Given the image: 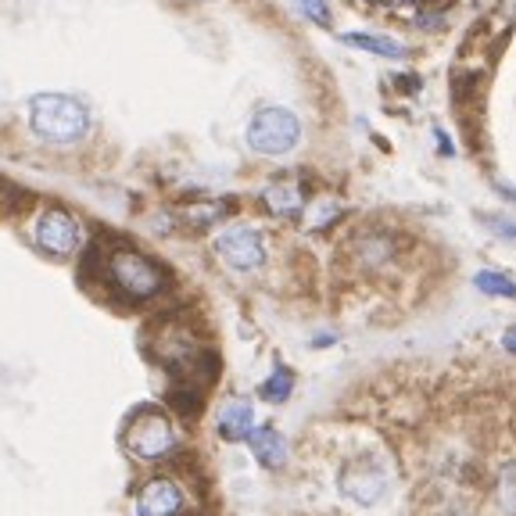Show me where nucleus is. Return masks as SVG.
Returning <instances> with one entry per match:
<instances>
[{
    "instance_id": "obj_11",
    "label": "nucleus",
    "mask_w": 516,
    "mask_h": 516,
    "mask_svg": "<svg viewBox=\"0 0 516 516\" xmlns=\"http://www.w3.org/2000/svg\"><path fill=\"white\" fill-rule=\"evenodd\" d=\"M301 187L298 183H287V180H280V183H273V187L266 190V205L273 208L276 215H294L301 208Z\"/></svg>"
},
{
    "instance_id": "obj_13",
    "label": "nucleus",
    "mask_w": 516,
    "mask_h": 516,
    "mask_svg": "<svg viewBox=\"0 0 516 516\" xmlns=\"http://www.w3.org/2000/svg\"><path fill=\"white\" fill-rule=\"evenodd\" d=\"M477 287H481L484 294H499V298H513V294H516L513 280H509L506 273H495V269H488V273H477Z\"/></svg>"
},
{
    "instance_id": "obj_9",
    "label": "nucleus",
    "mask_w": 516,
    "mask_h": 516,
    "mask_svg": "<svg viewBox=\"0 0 516 516\" xmlns=\"http://www.w3.org/2000/svg\"><path fill=\"white\" fill-rule=\"evenodd\" d=\"M255 430V416H251V405L244 398H233L223 405L219 413V438L223 441H244Z\"/></svg>"
},
{
    "instance_id": "obj_4",
    "label": "nucleus",
    "mask_w": 516,
    "mask_h": 516,
    "mask_svg": "<svg viewBox=\"0 0 516 516\" xmlns=\"http://www.w3.org/2000/svg\"><path fill=\"white\" fill-rule=\"evenodd\" d=\"M301 137V122L287 108H262L248 126V144L258 155H287Z\"/></svg>"
},
{
    "instance_id": "obj_17",
    "label": "nucleus",
    "mask_w": 516,
    "mask_h": 516,
    "mask_svg": "<svg viewBox=\"0 0 516 516\" xmlns=\"http://www.w3.org/2000/svg\"><path fill=\"white\" fill-rule=\"evenodd\" d=\"M509 484H513V466L502 470V509H506V513H509V506H513V499H509Z\"/></svg>"
},
{
    "instance_id": "obj_10",
    "label": "nucleus",
    "mask_w": 516,
    "mask_h": 516,
    "mask_svg": "<svg viewBox=\"0 0 516 516\" xmlns=\"http://www.w3.org/2000/svg\"><path fill=\"white\" fill-rule=\"evenodd\" d=\"M251 438V448H255V459L262 466H280L287 459V441L276 434L273 427H258L248 434Z\"/></svg>"
},
{
    "instance_id": "obj_1",
    "label": "nucleus",
    "mask_w": 516,
    "mask_h": 516,
    "mask_svg": "<svg viewBox=\"0 0 516 516\" xmlns=\"http://www.w3.org/2000/svg\"><path fill=\"white\" fill-rule=\"evenodd\" d=\"M29 122H33L36 137L51 140V144H76L90 129L86 108L69 94H36L29 101Z\"/></svg>"
},
{
    "instance_id": "obj_2",
    "label": "nucleus",
    "mask_w": 516,
    "mask_h": 516,
    "mask_svg": "<svg viewBox=\"0 0 516 516\" xmlns=\"http://www.w3.org/2000/svg\"><path fill=\"white\" fill-rule=\"evenodd\" d=\"M122 445H126L129 456L140 459V463H158V459L176 452L180 438H176V427H172V420L165 413H158V409H140V413L126 423V430H122Z\"/></svg>"
},
{
    "instance_id": "obj_12",
    "label": "nucleus",
    "mask_w": 516,
    "mask_h": 516,
    "mask_svg": "<svg viewBox=\"0 0 516 516\" xmlns=\"http://www.w3.org/2000/svg\"><path fill=\"white\" fill-rule=\"evenodd\" d=\"M344 43H352V47H362V51L384 54V58H402V54H405L402 43L384 40V36H370V33H344Z\"/></svg>"
},
{
    "instance_id": "obj_3",
    "label": "nucleus",
    "mask_w": 516,
    "mask_h": 516,
    "mask_svg": "<svg viewBox=\"0 0 516 516\" xmlns=\"http://www.w3.org/2000/svg\"><path fill=\"white\" fill-rule=\"evenodd\" d=\"M104 273L126 298H151L165 287V269L155 258L133 248H115L104 255Z\"/></svg>"
},
{
    "instance_id": "obj_19",
    "label": "nucleus",
    "mask_w": 516,
    "mask_h": 516,
    "mask_svg": "<svg viewBox=\"0 0 516 516\" xmlns=\"http://www.w3.org/2000/svg\"><path fill=\"white\" fill-rule=\"evenodd\" d=\"M377 4H387V0H377Z\"/></svg>"
},
{
    "instance_id": "obj_7",
    "label": "nucleus",
    "mask_w": 516,
    "mask_h": 516,
    "mask_svg": "<svg viewBox=\"0 0 516 516\" xmlns=\"http://www.w3.org/2000/svg\"><path fill=\"white\" fill-rule=\"evenodd\" d=\"M79 241V226L65 208H51V212L40 215L36 223V244H40L47 255H69Z\"/></svg>"
},
{
    "instance_id": "obj_8",
    "label": "nucleus",
    "mask_w": 516,
    "mask_h": 516,
    "mask_svg": "<svg viewBox=\"0 0 516 516\" xmlns=\"http://www.w3.org/2000/svg\"><path fill=\"white\" fill-rule=\"evenodd\" d=\"M183 513V495L180 488L165 477L144 484L137 495V516H180Z\"/></svg>"
},
{
    "instance_id": "obj_16",
    "label": "nucleus",
    "mask_w": 516,
    "mask_h": 516,
    "mask_svg": "<svg viewBox=\"0 0 516 516\" xmlns=\"http://www.w3.org/2000/svg\"><path fill=\"white\" fill-rule=\"evenodd\" d=\"M291 4H294V8H298L305 18L319 22V26H330V8H327V0H291Z\"/></svg>"
},
{
    "instance_id": "obj_6",
    "label": "nucleus",
    "mask_w": 516,
    "mask_h": 516,
    "mask_svg": "<svg viewBox=\"0 0 516 516\" xmlns=\"http://www.w3.org/2000/svg\"><path fill=\"white\" fill-rule=\"evenodd\" d=\"M341 491L359 506H373V502L384 499L387 491V473L373 463L370 456L352 459V463L341 470Z\"/></svg>"
},
{
    "instance_id": "obj_15",
    "label": "nucleus",
    "mask_w": 516,
    "mask_h": 516,
    "mask_svg": "<svg viewBox=\"0 0 516 516\" xmlns=\"http://www.w3.org/2000/svg\"><path fill=\"white\" fill-rule=\"evenodd\" d=\"M355 251H359V258L366 266H377V262H384V258L391 255V244L377 233V237H362V241L355 244Z\"/></svg>"
},
{
    "instance_id": "obj_20",
    "label": "nucleus",
    "mask_w": 516,
    "mask_h": 516,
    "mask_svg": "<svg viewBox=\"0 0 516 516\" xmlns=\"http://www.w3.org/2000/svg\"><path fill=\"white\" fill-rule=\"evenodd\" d=\"M445 4H448V0H445ZM445 4H441V8H445Z\"/></svg>"
},
{
    "instance_id": "obj_18",
    "label": "nucleus",
    "mask_w": 516,
    "mask_h": 516,
    "mask_svg": "<svg viewBox=\"0 0 516 516\" xmlns=\"http://www.w3.org/2000/svg\"><path fill=\"white\" fill-rule=\"evenodd\" d=\"M190 4H201V0H190Z\"/></svg>"
},
{
    "instance_id": "obj_14",
    "label": "nucleus",
    "mask_w": 516,
    "mask_h": 516,
    "mask_svg": "<svg viewBox=\"0 0 516 516\" xmlns=\"http://www.w3.org/2000/svg\"><path fill=\"white\" fill-rule=\"evenodd\" d=\"M258 395L266 398V402H287V395H291V373L287 370H276L273 377L266 380V384L258 387Z\"/></svg>"
},
{
    "instance_id": "obj_5",
    "label": "nucleus",
    "mask_w": 516,
    "mask_h": 516,
    "mask_svg": "<svg viewBox=\"0 0 516 516\" xmlns=\"http://www.w3.org/2000/svg\"><path fill=\"white\" fill-rule=\"evenodd\" d=\"M215 255L223 258L230 269H258L266 262V241L262 233L251 230V226H226L219 237H215Z\"/></svg>"
}]
</instances>
